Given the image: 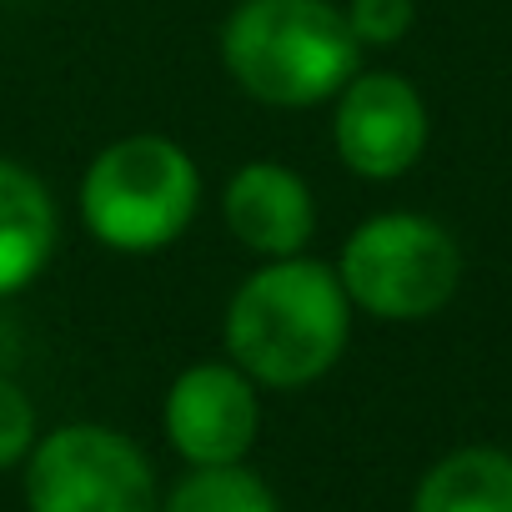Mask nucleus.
<instances>
[{"mask_svg":"<svg viewBox=\"0 0 512 512\" xmlns=\"http://www.w3.org/2000/svg\"><path fill=\"white\" fill-rule=\"evenodd\" d=\"M221 66L251 101L307 111L362 71V46L337 0H236L221 21Z\"/></svg>","mask_w":512,"mask_h":512,"instance_id":"2","label":"nucleus"},{"mask_svg":"<svg viewBox=\"0 0 512 512\" xmlns=\"http://www.w3.org/2000/svg\"><path fill=\"white\" fill-rule=\"evenodd\" d=\"M161 512H282V507L256 472L226 462V467H191V477L161 502Z\"/></svg>","mask_w":512,"mask_h":512,"instance_id":"11","label":"nucleus"},{"mask_svg":"<svg viewBox=\"0 0 512 512\" xmlns=\"http://www.w3.org/2000/svg\"><path fill=\"white\" fill-rule=\"evenodd\" d=\"M31 447H36V407L11 377H0V472L16 467Z\"/></svg>","mask_w":512,"mask_h":512,"instance_id":"13","label":"nucleus"},{"mask_svg":"<svg viewBox=\"0 0 512 512\" xmlns=\"http://www.w3.org/2000/svg\"><path fill=\"white\" fill-rule=\"evenodd\" d=\"M412 512H512V457L502 447H457L427 467Z\"/></svg>","mask_w":512,"mask_h":512,"instance_id":"10","label":"nucleus"},{"mask_svg":"<svg viewBox=\"0 0 512 512\" xmlns=\"http://www.w3.org/2000/svg\"><path fill=\"white\" fill-rule=\"evenodd\" d=\"M332 101H337L332 146L352 176L397 181L422 161V151L432 141V116H427L422 91L407 76L357 71Z\"/></svg>","mask_w":512,"mask_h":512,"instance_id":"6","label":"nucleus"},{"mask_svg":"<svg viewBox=\"0 0 512 512\" xmlns=\"http://www.w3.org/2000/svg\"><path fill=\"white\" fill-rule=\"evenodd\" d=\"M221 221L262 262L302 256L317 236V196L302 171L282 161H246L221 186Z\"/></svg>","mask_w":512,"mask_h":512,"instance_id":"8","label":"nucleus"},{"mask_svg":"<svg viewBox=\"0 0 512 512\" xmlns=\"http://www.w3.org/2000/svg\"><path fill=\"white\" fill-rule=\"evenodd\" d=\"M26 457L31 512H156V472L116 427L71 422L46 432Z\"/></svg>","mask_w":512,"mask_h":512,"instance_id":"5","label":"nucleus"},{"mask_svg":"<svg viewBox=\"0 0 512 512\" xmlns=\"http://www.w3.org/2000/svg\"><path fill=\"white\" fill-rule=\"evenodd\" d=\"M352 342V302L332 262L277 256L262 262L226 302L221 347L256 387L297 392L327 377Z\"/></svg>","mask_w":512,"mask_h":512,"instance_id":"1","label":"nucleus"},{"mask_svg":"<svg viewBox=\"0 0 512 512\" xmlns=\"http://www.w3.org/2000/svg\"><path fill=\"white\" fill-rule=\"evenodd\" d=\"M201 211L196 156L171 136H121L101 146L81 176L86 231L121 256H151L176 246Z\"/></svg>","mask_w":512,"mask_h":512,"instance_id":"3","label":"nucleus"},{"mask_svg":"<svg viewBox=\"0 0 512 512\" xmlns=\"http://www.w3.org/2000/svg\"><path fill=\"white\" fill-rule=\"evenodd\" d=\"M332 267L352 312L377 322H427L462 287V246L437 216L377 211L342 241Z\"/></svg>","mask_w":512,"mask_h":512,"instance_id":"4","label":"nucleus"},{"mask_svg":"<svg viewBox=\"0 0 512 512\" xmlns=\"http://www.w3.org/2000/svg\"><path fill=\"white\" fill-rule=\"evenodd\" d=\"M262 427L256 382L236 362H196L166 392V437L191 467L241 462Z\"/></svg>","mask_w":512,"mask_h":512,"instance_id":"7","label":"nucleus"},{"mask_svg":"<svg viewBox=\"0 0 512 512\" xmlns=\"http://www.w3.org/2000/svg\"><path fill=\"white\" fill-rule=\"evenodd\" d=\"M342 11H347V26H352L362 51L367 46H377V51L402 46L417 26V0H347Z\"/></svg>","mask_w":512,"mask_h":512,"instance_id":"12","label":"nucleus"},{"mask_svg":"<svg viewBox=\"0 0 512 512\" xmlns=\"http://www.w3.org/2000/svg\"><path fill=\"white\" fill-rule=\"evenodd\" d=\"M56 236H61V211L51 186L31 166L0 156V302L41 282V272L56 256Z\"/></svg>","mask_w":512,"mask_h":512,"instance_id":"9","label":"nucleus"}]
</instances>
